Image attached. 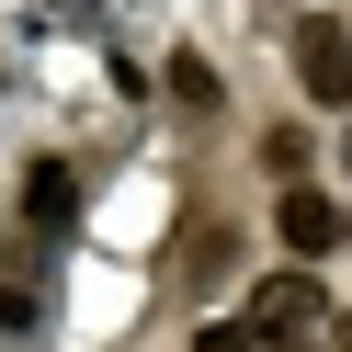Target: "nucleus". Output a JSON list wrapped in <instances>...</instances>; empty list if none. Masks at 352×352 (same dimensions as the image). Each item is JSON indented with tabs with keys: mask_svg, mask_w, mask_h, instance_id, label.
<instances>
[{
	"mask_svg": "<svg viewBox=\"0 0 352 352\" xmlns=\"http://www.w3.org/2000/svg\"><path fill=\"white\" fill-rule=\"evenodd\" d=\"M239 318L261 329V352H296V341H329V318H341V307H329V284L307 273V261H273V273L250 284V307H239Z\"/></svg>",
	"mask_w": 352,
	"mask_h": 352,
	"instance_id": "f257e3e1",
	"label": "nucleus"
},
{
	"mask_svg": "<svg viewBox=\"0 0 352 352\" xmlns=\"http://www.w3.org/2000/svg\"><path fill=\"white\" fill-rule=\"evenodd\" d=\"M284 69H296V91L318 102V114H352V23H341V12H296Z\"/></svg>",
	"mask_w": 352,
	"mask_h": 352,
	"instance_id": "f03ea898",
	"label": "nucleus"
},
{
	"mask_svg": "<svg viewBox=\"0 0 352 352\" xmlns=\"http://www.w3.org/2000/svg\"><path fill=\"white\" fill-rule=\"evenodd\" d=\"M341 228H352V216L329 205L318 182H284V193H273V239H284L296 261H329V250H341Z\"/></svg>",
	"mask_w": 352,
	"mask_h": 352,
	"instance_id": "7ed1b4c3",
	"label": "nucleus"
},
{
	"mask_svg": "<svg viewBox=\"0 0 352 352\" xmlns=\"http://www.w3.org/2000/svg\"><path fill=\"white\" fill-rule=\"evenodd\" d=\"M170 102H182V114H216V69L193 46H170Z\"/></svg>",
	"mask_w": 352,
	"mask_h": 352,
	"instance_id": "20e7f679",
	"label": "nucleus"
},
{
	"mask_svg": "<svg viewBox=\"0 0 352 352\" xmlns=\"http://www.w3.org/2000/svg\"><path fill=\"white\" fill-rule=\"evenodd\" d=\"M69 205H80V193H69V170H34V193H23V216H34V228H69Z\"/></svg>",
	"mask_w": 352,
	"mask_h": 352,
	"instance_id": "39448f33",
	"label": "nucleus"
},
{
	"mask_svg": "<svg viewBox=\"0 0 352 352\" xmlns=\"http://www.w3.org/2000/svg\"><path fill=\"white\" fill-rule=\"evenodd\" d=\"M261 160H273L284 182H296V170H307V125H273V137H261Z\"/></svg>",
	"mask_w": 352,
	"mask_h": 352,
	"instance_id": "423d86ee",
	"label": "nucleus"
},
{
	"mask_svg": "<svg viewBox=\"0 0 352 352\" xmlns=\"http://www.w3.org/2000/svg\"><path fill=\"white\" fill-rule=\"evenodd\" d=\"M193 352H261V329H250V318H216V329H205Z\"/></svg>",
	"mask_w": 352,
	"mask_h": 352,
	"instance_id": "0eeeda50",
	"label": "nucleus"
},
{
	"mask_svg": "<svg viewBox=\"0 0 352 352\" xmlns=\"http://www.w3.org/2000/svg\"><path fill=\"white\" fill-rule=\"evenodd\" d=\"M329 341H341V352H352V307H341V318H329Z\"/></svg>",
	"mask_w": 352,
	"mask_h": 352,
	"instance_id": "6e6552de",
	"label": "nucleus"
}]
</instances>
